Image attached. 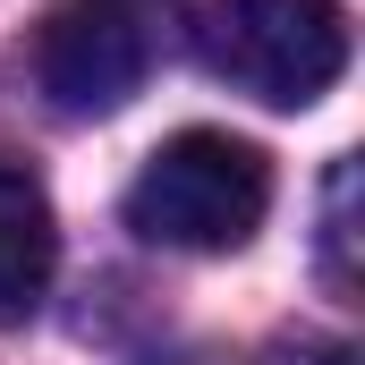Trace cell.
<instances>
[{
    "label": "cell",
    "mask_w": 365,
    "mask_h": 365,
    "mask_svg": "<svg viewBox=\"0 0 365 365\" xmlns=\"http://www.w3.org/2000/svg\"><path fill=\"white\" fill-rule=\"evenodd\" d=\"M272 212V162L230 128H179L128 187V230L179 255H230Z\"/></svg>",
    "instance_id": "1"
},
{
    "label": "cell",
    "mask_w": 365,
    "mask_h": 365,
    "mask_svg": "<svg viewBox=\"0 0 365 365\" xmlns=\"http://www.w3.org/2000/svg\"><path fill=\"white\" fill-rule=\"evenodd\" d=\"M60 272V221L26 162H0V323H26Z\"/></svg>",
    "instance_id": "4"
},
{
    "label": "cell",
    "mask_w": 365,
    "mask_h": 365,
    "mask_svg": "<svg viewBox=\"0 0 365 365\" xmlns=\"http://www.w3.org/2000/svg\"><path fill=\"white\" fill-rule=\"evenodd\" d=\"M34 68L68 119L119 110L153 68V9L145 0H60L34 43Z\"/></svg>",
    "instance_id": "3"
},
{
    "label": "cell",
    "mask_w": 365,
    "mask_h": 365,
    "mask_svg": "<svg viewBox=\"0 0 365 365\" xmlns=\"http://www.w3.org/2000/svg\"><path fill=\"white\" fill-rule=\"evenodd\" d=\"M187 43L204 77L255 93L264 110H306L349 68V17L331 0H204Z\"/></svg>",
    "instance_id": "2"
},
{
    "label": "cell",
    "mask_w": 365,
    "mask_h": 365,
    "mask_svg": "<svg viewBox=\"0 0 365 365\" xmlns=\"http://www.w3.org/2000/svg\"><path fill=\"white\" fill-rule=\"evenodd\" d=\"M264 365H357V349H340V340H297V349H272Z\"/></svg>",
    "instance_id": "6"
},
{
    "label": "cell",
    "mask_w": 365,
    "mask_h": 365,
    "mask_svg": "<svg viewBox=\"0 0 365 365\" xmlns=\"http://www.w3.org/2000/svg\"><path fill=\"white\" fill-rule=\"evenodd\" d=\"M349 195H357V162L331 170V280H340V289H357V255H349V238H357V230H349Z\"/></svg>",
    "instance_id": "5"
},
{
    "label": "cell",
    "mask_w": 365,
    "mask_h": 365,
    "mask_svg": "<svg viewBox=\"0 0 365 365\" xmlns=\"http://www.w3.org/2000/svg\"><path fill=\"white\" fill-rule=\"evenodd\" d=\"M145 9H162V0H145Z\"/></svg>",
    "instance_id": "7"
}]
</instances>
